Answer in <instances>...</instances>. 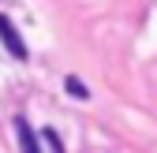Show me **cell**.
Returning <instances> with one entry per match:
<instances>
[{
  "label": "cell",
  "instance_id": "cell-1",
  "mask_svg": "<svg viewBox=\"0 0 157 153\" xmlns=\"http://www.w3.org/2000/svg\"><path fill=\"white\" fill-rule=\"evenodd\" d=\"M0 41H4V49L15 56V60H26V56H30L26 45H23V37H19V30L11 26V19H8V15H0Z\"/></svg>",
  "mask_w": 157,
  "mask_h": 153
},
{
  "label": "cell",
  "instance_id": "cell-2",
  "mask_svg": "<svg viewBox=\"0 0 157 153\" xmlns=\"http://www.w3.org/2000/svg\"><path fill=\"white\" fill-rule=\"evenodd\" d=\"M15 135H19V146H23L26 153H37V149H41L37 138H34V131H30V123H26L23 116H15Z\"/></svg>",
  "mask_w": 157,
  "mask_h": 153
},
{
  "label": "cell",
  "instance_id": "cell-3",
  "mask_svg": "<svg viewBox=\"0 0 157 153\" xmlns=\"http://www.w3.org/2000/svg\"><path fill=\"white\" fill-rule=\"evenodd\" d=\"M37 146H41V149H52V153H64V142L56 138V131H52V127L41 131V142H37Z\"/></svg>",
  "mask_w": 157,
  "mask_h": 153
},
{
  "label": "cell",
  "instance_id": "cell-4",
  "mask_svg": "<svg viewBox=\"0 0 157 153\" xmlns=\"http://www.w3.org/2000/svg\"><path fill=\"white\" fill-rule=\"evenodd\" d=\"M64 90L71 93V97H90V90H86L82 82H78V79H75V75H67V79H64Z\"/></svg>",
  "mask_w": 157,
  "mask_h": 153
}]
</instances>
